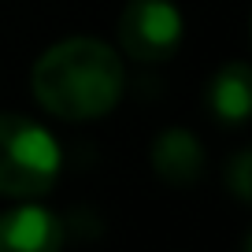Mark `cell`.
I'll use <instances>...</instances> for the list:
<instances>
[{
    "instance_id": "1",
    "label": "cell",
    "mask_w": 252,
    "mask_h": 252,
    "mask_svg": "<svg viewBox=\"0 0 252 252\" xmlns=\"http://www.w3.org/2000/svg\"><path fill=\"white\" fill-rule=\"evenodd\" d=\"M33 96L60 119H100L119 104L126 86L123 63L96 37H67L52 45L30 74Z\"/></svg>"
},
{
    "instance_id": "7",
    "label": "cell",
    "mask_w": 252,
    "mask_h": 252,
    "mask_svg": "<svg viewBox=\"0 0 252 252\" xmlns=\"http://www.w3.org/2000/svg\"><path fill=\"white\" fill-rule=\"evenodd\" d=\"M249 171H252V156H249V152H237V156L230 159V171H226L230 189H234V197H237V200H249V193H252Z\"/></svg>"
},
{
    "instance_id": "5",
    "label": "cell",
    "mask_w": 252,
    "mask_h": 252,
    "mask_svg": "<svg viewBox=\"0 0 252 252\" xmlns=\"http://www.w3.org/2000/svg\"><path fill=\"white\" fill-rule=\"evenodd\" d=\"M152 167L171 186H193L204 174V149L186 130H163L152 145Z\"/></svg>"
},
{
    "instance_id": "4",
    "label": "cell",
    "mask_w": 252,
    "mask_h": 252,
    "mask_svg": "<svg viewBox=\"0 0 252 252\" xmlns=\"http://www.w3.org/2000/svg\"><path fill=\"white\" fill-rule=\"evenodd\" d=\"M63 241V222L45 208L23 204L0 215V252H52Z\"/></svg>"
},
{
    "instance_id": "3",
    "label": "cell",
    "mask_w": 252,
    "mask_h": 252,
    "mask_svg": "<svg viewBox=\"0 0 252 252\" xmlns=\"http://www.w3.org/2000/svg\"><path fill=\"white\" fill-rule=\"evenodd\" d=\"M119 41L126 56L141 63H163L182 41V15L171 0H130L119 19Z\"/></svg>"
},
{
    "instance_id": "6",
    "label": "cell",
    "mask_w": 252,
    "mask_h": 252,
    "mask_svg": "<svg viewBox=\"0 0 252 252\" xmlns=\"http://www.w3.org/2000/svg\"><path fill=\"white\" fill-rule=\"evenodd\" d=\"M208 104L212 115L222 123H241L252 108V82H249V67L245 63H226L219 67L208 89Z\"/></svg>"
},
{
    "instance_id": "2",
    "label": "cell",
    "mask_w": 252,
    "mask_h": 252,
    "mask_svg": "<svg viewBox=\"0 0 252 252\" xmlns=\"http://www.w3.org/2000/svg\"><path fill=\"white\" fill-rule=\"evenodd\" d=\"M60 178V145L26 115H0V197H41Z\"/></svg>"
}]
</instances>
